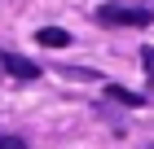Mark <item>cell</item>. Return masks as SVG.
I'll list each match as a JSON object with an SVG mask.
<instances>
[{"mask_svg":"<svg viewBox=\"0 0 154 149\" xmlns=\"http://www.w3.org/2000/svg\"><path fill=\"white\" fill-rule=\"evenodd\" d=\"M97 22L101 26H150L154 9L150 4H101L97 9Z\"/></svg>","mask_w":154,"mask_h":149,"instance_id":"6da1fadb","label":"cell"},{"mask_svg":"<svg viewBox=\"0 0 154 149\" xmlns=\"http://www.w3.org/2000/svg\"><path fill=\"white\" fill-rule=\"evenodd\" d=\"M0 57H5V53H0ZM0 66L9 70V75H18V79H35V75H40V66H35V61H26V57H5Z\"/></svg>","mask_w":154,"mask_h":149,"instance_id":"7a4b0ae2","label":"cell"},{"mask_svg":"<svg viewBox=\"0 0 154 149\" xmlns=\"http://www.w3.org/2000/svg\"><path fill=\"white\" fill-rule=\"evenodd\" d=\"M35 40H40L44 48H66V44H71V35L62 31V26H44V31H40Z\"/></svg>","mask_w":154,"mask_h":149,"instance_id":"3957f363","label":"cell"},{"mask_svg":"<svg viewBox=\"0 0 154 149\" xmlns=\"http://www.w3.org/2000/svg\"><path fill=\"white\" fill-rule=\"evenodd\" d=\"M110 92V97H115V101H123V105H141V97H137V92H128V88H119V83H115V88H106Z\"/></svg>","mask_w":154,"mask_h":149,"instance_id":"277c9868","label":"cell"},{"mask_svg":"<svg viewBox=\"0 0 154 149\" xmlns=\"http://www.w3.org/2000/svg\"><path fill=\"white\" fill-rule=\"evenodd\" d=\"M141 66H145V79L154 88V48H141Z\"/></svg>","mask_w":154,"mask_h":149,"instance_id":"5b68a950","label":"cell"},{"mask_svg":"<svg viewBox=\"0 0 154 149\" xmlns=\"http://www.w3.org/2000/svg\"><path fill=\"white\" fill-rule=\"evenodd\" d=\"M0 149H26V145H22L18 136H0Z\"/></svg>","mask_w":154,"mask_h":149,"instance_id":"8992f818","label":"cell"}]
</instances>
